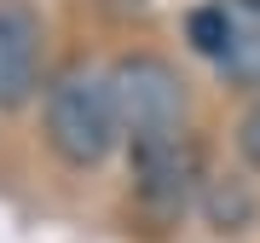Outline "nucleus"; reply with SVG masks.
<instances>
[{
	"instance_id": "obj_1",
	"label": "nucleus",
	"mask_w": 260,
	"mask_h": 243,
	"mask_svg": "<svg viewBox=\"0 0 260 243\" xmlns=\"http://www.w3.org/2000/svg\"><path fill=\"white\" fill-rule=\"evenodd\" d=\"M47 145L58 150V162L70 168H99L104 157L121 145V116L110 93V70L93 64H64L47 81Z\"/></svg>"
},
{
	"instance_id": "obj_2",
	"label": "nucleus",
	"mask_w": 260,
	"mask_h": 243,
	"mask_svg": "<svg viewBox=\"0 0 260 243\" xmlns=\"http://www.w3.org/2000/svg\"><path fill=\"white\" fill-rule=\"evenodd\" d=\"M110 93L127 139H156V133H185V81L156 52H127L110 64Z\"/></svg>"
},
{
	"instance_id": "obj_3",
	"label": "nucleus",
	"mask_w": 260,
	"mask_h": 243,
	"mask_svg": "<svg viewBox=\"0 0 260 243\" xmlns=\"http://www.w3.org/2000/svg\"><path fill=\"white\" fill-rule=\"evenodd\" d=\"M127 145H133V191L156 215H185L203 191L197 145L185 133H156V139H127Z\"/></svg>"
},
{
	"instance_id": "obj_4",
	"label": "nucleus",
	"mask_w": 260,
	"mask_h": 243,
	"mask_svg": "<svg viewBox=\"0 0 260 243\" xmlns=\"http://www.w3.org/2000/svg\"><path fill=\"white\" fill-rule=\"evenodd\" d=\"M41 87V12L29 0H0V116L23 110Z\"/></svg>"
},
{
	"instance_id": "obj_5",
	"label": "nucleus",
	"mask_w": 260,
	"mask_h": 243,
	"mask_svg": "<svg viewBox=\"0 0 260 243\" xmlns=\"http://www.w3.org/2000/svg\"><path fill=\"white\" fill-rule=\"evenodd\" d=\"M197 208H203L208 232H220V237H243V232H254V220H260V191H254V179L237 174V168H225V174H203Z\"/></svg>"
},
{
	"instance_id": "obj_6",
	"label": "nucleus",
	"mask_w": 260,
	"mask_h": 243,
	"mask_svg": "<svg viewBox=\"0 0 260 243\" xmlns=\"http://www.w3.org/2000/svg\"><path fill=\"white\" fill-rule=\"evenodd\" d=\"M185 35H191V47L203 52V58L225 64V52H232V41H237V18H232L225 0H214V6H197L191 18H185Z\"/></svg>"
},
{
	"instance_id": "obj_7",
	"label": "nucleus",
	"mask_w": 260,
	"mask_h": 243,
	"mask_svg": "<svg viewBox=\"0 0 260 243\" xmlns=\"http://www.w3.org/2000/svg\"><path fill=\"white\" fill-rule=\"evenodd\" d=\"M237 157L249 162V168H260V99L243 110V122H237Z\"/></svg>"
}]
</instances>
